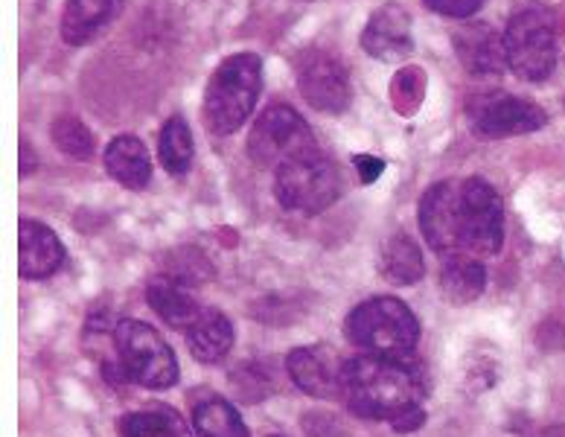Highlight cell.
Here are the masks:
<instances>
[{
  "label": "cell",
  "instance_id": "obj_1",
  "mask_svg": "<svg viewBox=\"0 0 565 437\" xmlns=\"http://www.w3.org/2000/svg\"><path fill=\"white\" fill-rule=\"evenodd\" d=\"M420 373L396 356H364L341 362V399L364 420H388L423 408Z\"/></svg>",
  "mask_w": 565,
  "mask_h": 437
},
{
  "label": "cell",
  "instance_id": "obj_2",
  "mask_svg": "<svg viewBox=\"0 0 565 437\" xmlns=\"http://www.w3.org/2000/svg\"><path fill=\"white\" fill-rule=\"evenodd\" d=\"M263 88V62L257 53H234L213 71L204 90V126L227 138L250 117Z\"/></svg>",
  "mask_w": 565,
  "mask_h": 437
},
{
  "label": "cell",
  "instance_id": "obj_3",
  "mask_svg": "<svg viewBox=\"0 0 565 437\" xmlns=\"http://www.w3.org/2000/svg\"><path fill=\"white\" fill-rule=\"evenodd\" d=\"M508 67L525 82H545L557 67V21L548 7L525 0L504 30Z\"/></svg>",
  "mask_w": 565,
  "mask_h": 437
},
{
  "label": "cell",
  "instance_id": "obj_4",
  "mask_svg": "<svg viewBox=\"0 0 565 437\" xmlns=\"http://www.w3.org/2000/svg\"><path fill=\"white\" fill-rule=\"evenodd\" d=\"M348 339L364 353L405 359L420 341V324L399 298H371L350 312Z\"/></svg>",
  "mask_w": 565,
  "mask_h": 437
},
{
  "label": "cell",
  "instance_id": "obj_5",
  "mask_svg": "<svg viewBox=\"0 0 565 437\" xmlns=\"http://www.w3.org/2000/svg\"><path fill=\"white\" fill-rule=\"evenodd\" d=\"M248 154L263 170H282L289 163L321 152L309 122L295 108L271 106L250 126Z\"/></svg>",
  "mask_w": 565,
  "mask_h": 437
},
{
  "label": "cell",
  "instance_id": "obj_6",
  "mask_svg": "<svg viewBox=\"0 0 565 437\" xmlns=\"http://www.w3.org/2000/svg\"><path fill=\"white\" fill-rule=\"evenodd\" d=\"M114 348L120 371L149 391H167L178 382L175 353L143 321H120L114 327Z\"/></svg>",
  "mask_w": 565,
  "mask_h": 437
},
{
  "label": "cell",
  "instance_id": "obj_7",
  "mask_svg": "<svg viewBox=\"0 0 565 437\" xmlns=\"http://www.w3.org/2000/svg\"><path fill=\"white\" fill-rule=\"evenodd\" d=\"M275 193L282 211L316 216V213L339 202V170L323 154H312V158H303V161H295L277 170Z\"/></svg>",
  "mask_w": 565,
  "mask_h": 437
},
{
  "label": "cell",
  "instance_id": "obj_8",
  "mask_svg": "<svg viewBox=\"0 0 565 437\" xmlns=\"http://www.w3.org/2000/svg\"><path fill=\"white\" fill-rule=\"evenodd\" d=\"M504 227H501V199L484 179L460 181V254L493 257L499 254Z\"/></svg>",
  "mask_w": 565,
  "mask_h": 437
},
{
  "label": "cell",
  "instance_id": "obj_9",
  "mask_svg": "<svg viewBox=\"0 0 565 437\" xmlns=\"http://www.w3.org/2000/svg\"><path fill=\"white\" fill-rule=\"evenodd\" d=\"M469 129L478 138L501 140L516 138V135H531L540 131L548 122V114L542 111L531 99H519L504 90H484L469 97L467 103Z\"/></svg>",
  "mask_w": 565,
  "mask_h": 437
},
{
  "label": "cell",
  "instance_id": "obj_10",
  "mask_svg": "<svg viewBox=\"0 0 565 437\" xmlns=\"http://www.w3.org/2000/svg\"><path fill=\"white\" fill-rule=\"evenodd\" d=\"M298 90L323 114H341L353 97L348 67L323 50H309L298 58Z\"/></svg>",
  "mask_w": 565,
  "mask_h": 437
},
{
  "label": "cell",
  "instance_id": "obj_11",
  "mask_svg": "<svg viewBox=\"0 0 565 437\" xmlns=\"http://www.w3.org/2000/svg\"><path fill=\"white\" fill-rule=\"evenodd\" d=\"M420 231L440 257L460 254V181H437L423 193Z\"/></svg>",
  "mask_w": 565,
  "mask_h": 437
},
{
  "label": "cell",
  "instance_id": "obj_12",
  "mask_svg": "<svg viewBox=\"0 0 565 437\" xmlns=\"http://www.w3.org/2000/svg\"><path fill=\"white\" fill-rule=\"evenodd\" d=\"M452 47L469 76L493 79V76H501L504 67H508L504 35L495 33L493 26L484 24V21L458 26L452 33Z\"/></svg>",
  "mask_w": 565,
  "mask_h": 437
},
{
  "label": "cell",
  "instance_id": "obj_13",
  "mask_svg": "<svg viewBox=\"0 0 565 437\" xmlns=\"http://www.w3.org/2000/svg\"><path fill=\"white\" fill-rule=\"evenodd\" d=\"M362 47L367 56L380 62H403L405 56H412V15L399 3H385L376 9L364 26Z\"/></svg>",
  "mask_w": 565,
  "mask_h": 437
},
{
  "label": "cell",
  "instance_id": "obj_14",
  "mask_svg": "<svg viewBox=\"0 0 565 437\" xmlns=\"http://www.w3.org/2000/svg\"><path fill=\"white\" fill-rule=\"evenodd\" d=\"M65 263V245L35 218H21L18 222V275L24 280H44L56 275Z\"/></svg>",
  "mask_w": 565,
  "mask_h": 437
},
{
  "label": "cell",
  "instance_id": "obj_15",
  "mask_svg": "<svg viewBox=\"0 0 565 437\" xmlns=\"http://www.w3.org/2000/svg\"><path fill=\"white\" fill-rule=\"evenodd\" d=\"M289 376L303 394L316 399L341 397V364L323 348H298L286 359Z\"/></svg>",
  "mask_w": 565,
  "mask_h": 437
},
{
  "label": "cell",
  "instance_id": "obj_16",
  "mask_svg": "<svg viewBox=\"0 0 565 437\" xmlns=\"http://www.w3.org/2000/svg\"><path fill=\"white\" fill-rule=\"evenodd\" d=\"M122 0H67L62 12V39L71 47H85L117 21Z\"/></svg>",
  "mask_w": 565,
  "mask_h": 437
},
{
  "label": "cell",
  "instance_id": "obj_17",
  "mask_svg": "<svg viewBox=\"0 0 565 437\" xmlns=\"http://www.w3.org/2000/svg\"><path fill=\"white\" fill-rule=\"evenodd\" d=\"M146 300L149 307L161 316V321L172 327V330H190L195 324V318L202 316L199 300L184 289V284H178L175 277L161 275L149 280L146 286Z\"/></svg>",
  "mask_w": 565,
  "mask_h": 437
},
{
  "label": "cell",
  "instance_id": "obj_18",
  "mask_svg": "<svg viewBox=\"0 0 565 437\" xmlns=\"http://www.w3.org/2000/svg\"><path fill=\"white\" fill-rule=\"evenodd\" d=\"M186 348L202 364H216L234 348V327L225 312L218 309H202L195 324L186 330Z\"/></svg>",
  "mask_w": 565,
  "mask_h": 437
},
{
  "label": "cell",
  "instance_id": "obj_19",
  "mask_svg": "<svg viewBox=\"0 0 565 437\" xmlns=\"http://www.w3.org/2000/svg\"><path fill=\"white\" fill-rule=\"evenodd\" d=\"M106 170L126 190H143L152 179V161L138 138L120 135L106 146Z\"/></svg>",
  "mask_w": 565,
  "mask_h": 437
},
{
  "label": "cell",
  "instance_id": "obj_20",
  "mask_svg": "<svg viewBox=\"0 0 565 437\" xmlns=\"http://www.w3.org/2000/svg\"><path fill=\"white\" fill-rule=\"evenodd\" d=\"M487 286V268L481 266V259L469 257V254H449L444 257L440 266V291L449 303H472L481 298V291Z\"/></svg>",
  "mask_w": 565,
  "mask_h": 437
},
{
  "label": "cell",
  "instance_id": "obj_21",
  "mask_svg": "<svg viewBox=\"0 0 565 437\" xmlns=\"http://www.w3.org/2000/svg\"><path fill=\"white\" fill-rule=\"evenodd\" d=\"M426 271L423 254L408 234H396L382 252V275L396 286L417 284Z\"/></svg>",
  "mask_w": 565,
  "mask_h": 437
},
{
  "label": "cell",
  "instance_id": "obj_22",
  "mask_svg": "<svg viewBox=\"0 0 565 437\" xmlns=\"http://www.w3.org/2000/svg\"><path fill=\"white\" fill-rule=\"evenodd\" d=\"M122 437H193V431L186 429L184 420L170 408H146V412H131L120 420Z\"/></svg>",
  "mask_w": 565,
  "mask_h": 437
},
{
  "label": "cell",
  "instance_id": "obj_23",
  "mask_svg": "<svg viewBox=\"0 0 565 437\" xmlns=\"http://www.w3.org/2000/svg\"><path fill=\"white\" fill-rule=\"evenodd\" d=\"M193 429L199 437H250L243 417L227 399H207L195 408Z\"/></svg>",
  "mask_w": 565,
  "mask_h": 437
},
{
  "label": "cell",
  "instance_id": "obj_24",
  "mask_svg": "<svg viewBox=\"0 0 565 437\" xmlns=\"http://www.w3.org/2000/svg\"><path fill=\"white\" fill-rule=\"evenodd\" d=\"M158 154H161L163 170L172 175H184L193 163V131L184 117H170L163 122L161 140H158Z\"/></svg>",
  "mask_w": 565,
  "mask_h": 437
},
{
  "label": "cell",
  "instance_id": "obj_25",
  "mask_svg": "<svg viewBox=\"0 0 565 437\" xmlns=\"http://www.w3.org/2000/svg\"><path fill=\"white\" fill-rule=\"evenodd\" d=\"M53 143L73 158V161H90L94 152H97V143H94V135L88 131V126L79 120V117H58L53 122V131H50Z\"/></svg>",
  "mask_w": 565,
  "mask_h": 437
},
{
  "label": "cell",
  "instance_id": "obj_26",
  "mask_svg": "<svg viewBox=\"0 0 565 437\" xmlns=\"http://www.w3.org/2000/svg\"><path fill=\"white\" fill-rule=\"evenodd\" d=\"M423 90H426V76L420 67H405L394 76L391 85V99L399 114H414L423 103Z\"/></svg>",
  "mask_w": 565,
  "mask_h": 437
},
{
  "label": "cell",
  "instance_id": "obj_27",
  "mask_svg": "<svg viewBox=\"0 0 565 437\" xmlns=\"http://www.w3.org/2000/svg\"><path fill=\"white\" fill-rule=\"evenodd\" d=\"M428 9L446 18H469L484 7V0H426Z\"/></svg>",
  "mask_w": 565,
  "mask_h": 437
},
{
  "label": "cell",
  "instance_id": "obj_28",
  "mask_svg": "<svg viewBox=\"0 0 565 437\" xmlns=\"http://www.w3.org/2000/svg\"><path fill=\"white\" fill-rule=\"evenodd\" d=\"M353 163H355V170H359V175H362L364 184H373V181L380 179L382 172H385V161L373 158V154H355Z\"/></svg>",
  "mask_w": 565,
  "mask_h": 437
},
{
  "label": "cell",
  "instance_id": "obj_29",
  "mask_svg": "<svg viewBox=\"0 0 565 437\" xmlns=\"http://www.w3.org/2000/svg\"><path fill=\"white\" fill-rule=\"evenodd\" d=\"M426 423V412L423 408H414V412L403 414V417H396L391 426H394V431H399V435H408V431H417Z\"/></svg>",
  "mask_w": 565,
  "mask_h": 437
},
{
  "label": "cell",
  "instance_id": "obj_30",
  "mask_svg": "<svg viewBox=\"0 0 565 437\" xmlns=\"http://www.w3.org/2000/svg\"><path fill=\"white\" fill-rule=\"evenodd\" d=\"M35 170V152L26 140H21V179H26Z\"/></svg>",
  "mask_w": 565,
  "mask_h": 437
},
{
  "label": "cell",
  "instance_id": "obj_31",
  "mask_svg": "<svg viewBox=\"0 0 565 437\" xmlns=\"http://www.w3.org/2000/svg\"><path fill=\"white\" fill-rule=\"evenodd\" d=\"M536 437H565V426H551V429L540 431Z\"/></svg>",
  "mask_w": 565,
  "mask_h": 437
},
{
  "label": "cell",
  "instance_id": "obj_32",
  "mask_svg": "<svg viewBox=\"0 0 565 437\" xmlns=\"http://www.w3.org/2000/svg\"><path fill=\"white\" fill-rule=\"evenodd\" d=\"M271 437H280V435H271Z\"/></svg>",
  "mask_w": 565,
  "mask_h": 437
}]
</instances>
